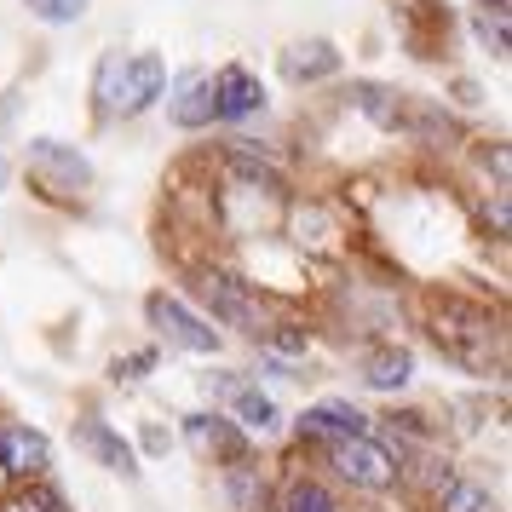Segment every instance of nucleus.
Masks as SVG:
<instances>
[{"label":"nucleus","mask_w":512,"mask_h":512,"mask_svg":"<svg viewBox=\"0 0 512 512\" xmlns=\"http://www.w3.org/2000/svg\"><path fill=\"white\" fill-rule=\"evenodd\" d=\"M300 432L305 438H328V443L363 438V432H369V415H363L357 403H346V397H323V403H311L300 415Z\"/></svg>","instance_id":"6"},{"label":"nucleus","mask_w":512,"mask_h":512,"mask_svg":"<svg viewBox=\"0 0 512 512\" xmlns=\"http://www.w3.org/2000/svg\"><path fill=\"white\" fill-rule=\"evenodd\" d=\"M29 12H35L41 24H75V18L87 12V0H29Z\"/></svg>","instance_id":"18"},{"label":"nucleus","mask_w":512,"mask_h":512,"mask_svg":"<svg viewBox=\"0 0 512 512\" xmlns=\"http://www.w3.org/2000/svg\"><path fill=\"white\" fill-rule=\"evenodd\" d=\"M167 87V64L156 52H139V58H121L110 52L104 64H98V104H104V116H139L150 110Z\"/></svg>","instance_id":"1"},{"label":"nucleus","mask_w":512,"mask_h":512,"mask_svg":"<svg viewBox=\"0 0 512 512\" xmlns=\"http://www.w3.org/2000/svg\"><path fill=\"white\" fill-rule=\"evenodd\" d=\"M282 70H288V81H323V75L340 70V52L328 41H300V47L282 52Z\"/></svg>","instance_id":"11"},{"label":"nucleus","mask_w":512,"mask_h":512,"mask_svg":"<svg viewBox=\"0 0 512 512\" xmlns=\"http://www.w3.org/2000/svg\"><path fill=\"white\" fill-rule=\"evenodd\" d=\"M29 179L41 190H52V196H70V190L93 185V162H87L81 150H70V144H58V139H35L29 144Z\"/></svg>","instance_id":"2"},{"label":"nucleus","mask_w":512,"mask_h":512,"mask_svg":"<svg viewBox=\"0 0 512 512\" xmlns=\"http://www.w3.org/2000/svg\"><path fill=\"white\" fill-rule=\"evenodd\" d=\"M334 466H340V478L357 484V489H392L397 484V455L386 443H374L369 432L334 443Z\"/></svg>","instance_id":"3"},{"label":"nucleus","mask_w":512,"mask_h":512,"mask_svg":"<svg viewBox=\"0 0 512 512\" xmlns=\"http://www.w3.org/2000/svg\"><path fill=\"white\" fill-rule=\"evenodd\" d=\"M75 438L87 443V449H93L98 461L110 466V472H121V478H139V455H133V449H127V438H116V432H110V426H104V420H81V426H75Z\"/></svg>","instance_id":"9"},{"label":"nucleus","mask_w":512,"mask_h":512,"mask_svg":"<svg viewBox=\"0 0 512 512\" xmlns=\"http://www.w3.org/2000/svg\"><path fill=\"white\" fill-rule=\"evenodd\" d=\"M24 512H64V495H58V489H29Z\"/></svg>","instance_id":"20"},{"label":"nucleus","mask_w":512,"mask_h":512,"mask_svg":"<svg viewBox=\"0 0 512 512\" xmlns=\"http://www.w3.org/2000/svg\"><path fill=\"white\" fill-rule=\"evenodd\" d=\"M231 403H236V415H242V426L248 432H277V403L259 392V386H231Z\"/></svg>","instance_id":"14"},{"label":"nucleus","mask_w":512,"mask_h":512,"mask_svg":"<svg viewBox=\"0 0 512 512\" xmlns=\"http://www.w3.org/2000/svg\"><path fill=\"white\" fill-rule=\"evenodd\" d=\"M282 512H340V501L317 478H294V484L282 489Z\"/></svg>","instance_id":"15"},{"label":"nucleus","mask_w":512,"mask_h":512,"mask_svg":"<svg viewBox=\"0 0 512 512\" xmlns=\"http://www.w3.org/2000/svg\"><path fill=\"white\" fill-rule=\"evenodd\" d=\"M357 104H363L380 127H397V121H403V104H397L386 87H357Z\"/></svg>","instance_id":"17"},{"label":"nucleus","mask_w":512,"mask_h":512,"mask_svg":"<svg viewBox=\"0 0 512 512\" xmlns=\"http://www.w3.org/2000/svg\"><path fill=\"white\" fill-rule=\"evenodd\" d=\"M196 288H202V300H208L231 328H242V334H265V305H259L236 277H225V271H208Z\"/></svg>","instance_id":"4"},{"label":"nucleus","mask_w":512,"mask_h":512,"mask_svg":"<svg viewBox=\"0 0 512 512\" xmlns=\"http://www.w3.org/2000/svg\"><path fill=\"white\" fill-rule=\"evenodd\" d=\"M144 311H150V323L162 328L173 346L202 351V357H208V351H219V334H213V328L202 323V317H190V311H185L179 300H173V294H150V305H144Z\"/></svg>","instance_id":"5"},{"label":"nucleus","mask_w":512,"mask_h":512,"mask_svg":"<svg viewBox=\"0 0 512 512\" xmlns=\"http://www.w3.org/2000/svg\"><path fill=\"white\" fill-rule=\"evenodd\" d=\"M52 461V443L29 426H0V472L12 478H41Z\"/></svg>","instance_id":"8"},{"label":"nucleus","mask_w":512,"mask_h":512,"mask_svg":"<svg viewBox=\"0 0 512 512\" xmlns=\"http://www.w3.org/2000/svg\"><path fill=\"white\" fill-rule=\"evenodd\" d=\"M144 369H156V351H133V357H116V363H110L116 380H139Z\"/></svg>","instance_id":"19"},{"label":"nucleus","mask_w":512,"mask_h":512,"mask_svg":"<svg viewBox=\"0 0 512 512\" xmlns=\"http://www.w3.org/2000/svg\"><path fill=\"white\" fill-rule=\"evenodd\" d=\"M409 374H415V357H409V351H397V346L369 351V357H363V380H369L374 392H403V386H409Z\"/></svg>","instance_id":"13"},{"label":"nucleus","mask_w":512,"mask_h":512,"mask_svg":"<svg viewBox=\"0 0 512 512\" xmlns=\"http://www.w3.org/2000/svg\"><path fill=\"white\" fill-rule=\"evenodd\" d=\"M259 104H265V87L242 64L213 75V121H242V116H254Z\"/></svg>","instance_id":"7"},{"label":"nucleus","mask_w":512,"mask_h":512,"mask_svg":"<svg viewBox=\"0 0 512 512\" xmlns=\"http://www.w3.org/2000/svg\"><path fill=\"white\" fill-rule=\"evenodd\" d=\"M185 438L196 443V449H219V455H231V461H242V449H248L242 432L219 415H185Z\"/></svg>","instance_id":"12"},{"label":"nucleus","mask_w":512,"mask_h":512,"mask_svg":"<svg viewBox=\"0 0 512 512\" xmlns=\"http://www.w3.org/2000/svg\"><path fill=\"white\" fill-rule=\"evenodd\" d=\"M173 121H179V127H208V121H213V75H202V70L179 75Z\"/></svg>","instance_id":"10"},{"label":"nucleus","mask_w":512,"mask_h":512,"mask_svg":"<svg viewBox=\"0 0 512 512\" xmlns=\"http://www.w3.org/2000/svg\"><path fill=\"white\" fill-rule=\"evenodd\" d=\"M443 512H495V495L478 484H466V478H449L443 489Z\"/></svg>","instance_id":"16"}]
</instances>
